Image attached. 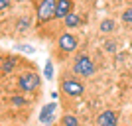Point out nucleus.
<instances>
[{"mask_svg":"<svg viewBox=\"0 0 132 126\" xmlns=\"http://www.w3.org/2000/svg\"><path fill=\"white\" fill-rule=\"evenodd\" d=\"M97 124L99 126H118V118L112 110H105V112H101L99 118H97Z\"/></svg>","mask_w":132,"mask_h":126,"instance_id":"6e6552de","label":"nucleus"},{"mask_svg":"<svg viewBox=\"0 0 132 126\" xmlns=\"http://www.w3.org/2000/svg\"><path fill=\"white\" fill-rule=\"evenodd\" d=\"M18 87L22 89L24 93H32V91H36V89L39 87V75L38 73H22V75L18 77Z\"/></svg>","mask_w":132,"mask_h":126,"instance_id":"7ed1b4c3","label":"nucleus"},{"mask_svg":"<svg viewBox=\"0 0 132 126\" xmlns=\"http://www.w3.org/2000/svg\"><path fill=\"white\" fill-rule=\"evenodd\" d=\"M73 71L81 77H91V75H95V63L91 61V57L87 53H81V55H77V59L73 63Z\"/></svg>","mask_w":132,"mask_h":126,"instance_id":"f03ea898","label":"nucleus"},{"mask_svg":"<svg viewBox=\"0 0 132 126\" xmlns=\"http://www.w3.org/2000/svg\"><path fill=\"white\" fill-rule=\"evenodd\" d=\"M44 75H45V79H51V77H53V63H51V61H45Z\"/></svg>","mask_w":132,"mask_h":126,"instance_id":"ddd939ff","label":"nucleus"},{"mask_svg":"<svg viewBox=\"0 0 132 126\" xmlns=\"http://www.w3.org/2000/svg\"><path fill=\"white\" fill-rule=\"evenodd\" d=\"M18 47H20L22 51H26V53H34V51H36L32 45H18Z\"/></svg>","mask_w":132,"mask_h":126,"instance_id":"f3484780","label":"nucleus"},{"mask_svg":"<svg viewBox=\"0 0 132 126\" xmlns=\"http://www.w3.org/2000/svg\"><path fill=\"white\" fill-rule=\"evenodd\" d=\"M16 67V57H2V75H8V73L14 71Z\"/></svg>","mask_w":132,"mask_h":126,"instance_id":"1a4fd4ad","label":"nucleus"},{"mask_svg":"<svg viewBox=\"0 0 132 126\" xmlns=\"http://www.w3.org/2000/svg\"><path fill=\"white\" fill-rule=\"evenodd\" d=\"M63 20H65V26H67V28H77L79 24H81V18H79L77 14H73V12H71L67 18H63Z\"/></svg>","mask_w":132,"mask_h":126,"instance_id":"9d476101","label":"nucleus"},{"mask_svg":"<svg viewBox=\"0 0 132 126\" xmlns=\"http://www.w3.org/2000/svg\"><path fill=\"white\" fill-rule=\"evenodd\" d=\"M122 22L132 24V8H128V10H124V12H122Z\"/></svg>","mask_w":132,"mask_h":126,"instance_id":"4468645a","label":"nucleus"},{"mask_svg":"<svg viewBox=\"0 0 132 126\" xmlns=\"http://www.w3.org/2000/svg\"><path fill=\"white\" fill-rule=\"evenodd\" d=\"M61 126H79V120L73 114H65L61 118Z\"/></svg>","mask_w":132,"mask_h":126,"instance_id":"9b49d317","label":"nucleus"},{"mask_svg":"<svg viewBox=\"0 0 132 126\" xmlns=\"http://www.w3.org/2000/svg\"><path fill=\"white\" fill-rule=\"evenodd\" d=\"M73 12V0H57L55 18H67Z\"/></svg>","mask_w":132,"mask_h":126,"instance_id":"0eeeda50","label":"nucleus"},{"mask_svg":"<svg viewBox=\"0 0 132 126\" xmlns=\"http://www.w3.org/2000/svg\"><path fill=\"white\" fill-rule=\"evenodd\" d=\"M55 8H57V0H39L38 10H36V20L38 24H45L55 18Z\"/></svg>","mask_w":132,"mask_h":126,"instance_id":"f257e3e1","label":"nucleus"},{"mask_svg":"<svg viewBox=\"0 0 132 126\" xmlns=\"http://www.w3.org/2000/svg\"><path fill=\"white\" fill-rule=\"evenodd\" d=\"M77 38L73 36V33H61L59 36V41H57V45H59L61 51H65V53H71V51L77 49Z\"/></svg>","mask_w":132,"mask_h":126,"instance_id":"39448f33","label":"nucleus"},{"mask_svg":"<svg viewBox=\"0 0 132 126\" xmlns=\"http://www.w3.org/2000/svg\"><path fill=\"white\" fill-rule=\"evenodd\" d=\"M8 6H10V0H0V10H2V12H6Z\"/></svg>","mask_w":132,"mask_h":126,"instance_id":"6ab92c4d","label":"nucleus"},{"mask_svg":"<svg viewBox=\"0 0 132 126\" xmlns=\"http://www.w3.org/2000/svg\"><path fill=\"white\" fill-rule=\"evenodd\" d=\"M28 26H30V22H28L26 18H24V20H20V22H18V32H22V28H24V30H26Z\"/></svg>","mask_w":132,"mask_h":126,"instance_id":"dca6fc26","label":"nucleus"},{"mask_svg":"<svg viewBox=\"0 0 132 126\" xmlns=\"http://www.w3.org/2000/svg\"><path fill=\"white\" fill-rule=\"evenodd\" d=\"M12 104H14V106H24V104H26V99H24V97H12Z\"/></svg>","mask_w":132,"mask_h":126,"instance_id":"2eb2a0df","label":"nucleus"},{"mask_svg":"<svg viewBox=\"0 0 132 126\" xmlns=\"http://www.w3.org/2000/svg\"><path fill=\"white\" fill-rule=\"evenodd\" d=\"M105 47H106V51H114L116 49V44H114V41H106Z\"/></svg>","mask_w":132,"mask_h":126,"instance_id":"a211bd4d","label":"nucleus"},{"mask_svg":"<svg viewBox=\"0 0 132 126\" xmlns=\"http://www.w3.org/2000/svg\"><path fill=\"white\" fill-rule=\"evenodd\" d=\"M114 30V22L112 20H103L101 22V32H112Z\"/></svg>","mask_w":132,"mask_h":126,"instance_id":"f8f14e48","label":"nucleus"},{"mask_svg":"<svg viewBox=\"0 0 132 126\" xmlns=\"http://www.w3.org/2000/svg\"><path fill=\"white\" fill-rule=\"evenodd\" d=\"M61 91L65 95H69V97H81L85 87L79 81H75V79H65V81L61 83Z\"/></svg>","mask_w":132,"mask_h":126,"instance_id":"20e7f679","label":"nucleus"},{"mask_svg":"<svg viewBox=\"0 0 132 126\" xmlns=\"http://www.w3.org/2000/svg\"><path fill=\"white\" fill-rule=\"evenodd\" d=\"M55 110H57V104L55 103H50V104H45L44 110L39 112V122H44V124H53L55 120Z\"/></svg>","mask_w":132,"mask_h":126,"instance_id":"423d86ee","label":"nucleus"}]
</instances>
